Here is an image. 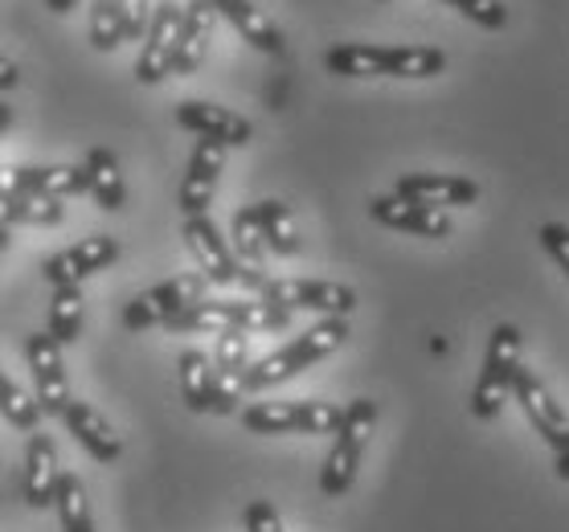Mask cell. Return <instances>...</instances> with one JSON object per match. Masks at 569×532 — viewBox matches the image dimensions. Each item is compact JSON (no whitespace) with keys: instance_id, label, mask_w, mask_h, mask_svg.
Segmentation results:
<instances>
[{"instance_id":"cell-1","label":"cell","mask_w":569,"mask_h":532,"mask_svg":"<svg viewBox=\"0 0 569 532\" xmlns=\"http://www.w3.org/2000/svg\"><path fill=\"white\" fill-rule=\"evenodd\" d=\"M291 324V312L267 299H201L184 315L169 324L172 337H197V332H283Z\"/></svg>"},{"instance_id":"cell-2","label":"cell","mask_w":569,"mask_h":532,"mask_svg":"<svg viewBox=\"0 0 569 532\" xmlns=\"http://www.w3.org/2000/svg\"><path fill=\"white\" fill-rule=\"evenodd\" d=\"M349 340V320L345 315H323L320 324H311L308 332H299L291 344H283L279 352L271 357H262L259 364H250L247 373V393H259V390H271V385H283L291 377H299L303 369H311L316 361L323 357H332Z\"/></svg>"},{"instance_id":"cell-3","label":"cell","mask_w":569,"mask_h":532,"mask_svg":"<svg viewBox=\"0 0 569 532\" xmlns=\"http://www.w3.org/2000/svg\"><path fill=\"white\" fill-rule=\"evenodd\" d=\"M373 426H377V405L369 402V398H357V402L345 405V422H340L337 439H332V451H328L323 471H320V492L328 495V500H340V495L352 488L357 468H361V459H365V446L373 439Z\"/></svg>"},{"instance_id":"cell-4","label":"cell","mask_w":569,"mask_h":532,"mask_svg":"<svg viewBox=\"0 0 569 532\" xmlns=\"http://www.w3.org/2000/svg\"><path fill=\"white\" fill-rule=\"evenodd\" d=\"M520 369H525V364H520V332L512 324H496L488 357H483V369H479V381H476V390H471V414H476L479 422L500 418L505 402L512 398V390H517Z\"/></svg>"},{"instance_id":"cell-5","label":"cell","mask_w":569,"mask_h":532,"mask_svg":"<svg viewBox=\"0 0 569 532\" xmlns=\"http://www.w3.org/2000/svg\"><path fill=\"white\" fill-rule=\"evenodd\" d=\"M209 291L206 274H177L164 283L148 287L123 308V328L131 332H148V328H169L177 315H184L193 303H201Z\"/></svg>"},{"instance_id":"cell-6","label":"cell","mask_w":569,"mask_h":532,"mask_svg":"<svg viewBox=\"0 0 569 532\" xmlns=\"http://www.w3.org/2000/svg\"><path fill=\"white\" fill-rule=\"evenodd\" d=\"M345 410L332 402H254L242 410L250 434H337Z\"/></svg>"},{"instance_id":"cell-7","label":"cell","mask_w":569,"mask_h":532,"mask_svg":"<svg viewBox=\"0 0 569 532\" xmlns=\"http://www.w3.org/2000/svg\"><path fill=\"white\" fill-rule=\"evenodd\" d=\"M267 303H279L287 312H320V315H352L357 291L328 279H271L262 287Z\"/></svg>"},{"instance_id":"cell-8","label":"cell","mask_w":569,"mask_h":532,"mask_svg":"<svg viewBox=\"0 0 569 532\" xmlns=\"http://www.w3.org/2000/svg\"><path fill=\"white\" fill-rule=\"evenodd\" d=\"M181 29H184V4L160 0L152 17V29H148V38H143V50H140V58H136V82H140V87H156L160 79L172 74L177 46H181Z\"/></svg>"},{"instance_id":"cell-9","label":"cell","mask_w":569,"mask_h":532,"mask_svg":"<svg viewBox=\"0 0 569 532\" xmlns=\"http://www.w3.org/2000/svg\"><path fill=\"white\" fill-rule=\"evenodd\" d=\"M26 361L29 373H33V393H38L41 410L50 418H62L66 405L74 402L70 377H66L62 364V344L50 332H33V337H26Z\"/></svg>"},{"instance_id":"cell-10","label":"cell","mask_w":569,"mask_h":532,"mask_svg":"<svg viewBox=\"0 0 569 532\" xmlns=\"http://www.w3.org/2000/svg\"><path fill=\"white\" fill-rule=\"evenodd\" d=\"M221 169H226V143L201 135L193 148V157H189L181 189H177V205H181L184 218H209Z\"/></svg>"},{"instance_id":"cell-11","label":"cell","mask_w":569,"mask_h":532,"mask_svg":"<svg viewBox=\"0 0 569 532\" xmlns=\"http://www.w3.org/2000/svg\"><path fill=\"white\" fill-rule=\"evenodd\" d=\"M512 398L520 402V410H525V418L532 422V430L553 446V454L569 451V418H566V410L553 402V393L545 390L541 377L532 373V369H520Z\"/></svg>"},{"instance_id":"cell-12","label":"cell","mask_w":569,"mask_h":532,"mask_svg":"<svg viewBox=\"0 0 569 532\" xmlns=\"http://www.w3.org/2000/svg\"><path fill=\"white\" fill-rule=\"evenodd\" d=\"M119 259V242L107 234H94V238H82L78 247H66L58 250L53 259L41 262V274H46V283L50 287H78L87 274L103 271L111 262Z\"/></svg>"},{"instance_id":"cell-13","label":"cell","mask_w":569,"mask_h":532,"mask_svg":"<svg viewBox=\"0 0 569 532\" xmlns=\"http://www.w3.org/2000/svg\"><path fill=\"white\" fill-rule=\"evenodd\" d=\"M184 242L193 250V259L201 262V274H206L209 283L218 287L242 283L238 254H233V247H226V238L218 234V225L209 218H184Z\"/></svg>"},{"instance_id":"cell-14","label":"cell","mask_w":569,"mask_h":532,"mask_svg":"<svg viewBox=\"0 0 569 532\" xmlns=\"http://www.w3.org/2000/svg\"><path fill=\"white\" fill-rule=\"evenodd\" d=\"M398 197L427 209H463L479 201V184L467 177H447V172H410L398 181Z\"/></svg>"},{"instance_id":"cell-15","label":"cell","mask_w":569,"mask_h":532,"mask_svg":"<svg viewBox=\"0 0 569 532\" xmlns=\"http://www.w3.org/2000/svg\"><path fill=\"white\" fill-rule=\"evenodd\" d=\"M369 213H373L377 225L386 230H401V234H418V238H451V218L442 209L415 205L406 197H373L369 201Z\"/></svg>"},{"instance_id":"cell-16","label":"cell","mask_w":569,"mask_h":532,"mask_svg":"<svg viewBox=\"0 0 569 532\" xmlns=\"http://www.w3.org/2000/svg\"><path fill=\"white\" fill-rule=\"evenodd\" d=\"M177 123H181L184 131L221 140L226 148H242V143H250V135H254V128H250L247 119L233 116L230 107L206 103V99H189V103L177 107Z\"/></svg>"},{"instance_id":"cell-17","label":"cell","mask_w":569,"mask_h":532,"mask_svg":"<svg viewBox=\"0 0 569 532\" xmlns=\"http://www.w3.org/2000/svg\"><path fill=\"white\" fill-rule=\"evenodd\" d=\"M62 463H58V446L50 434H33L26 446V504L50 508L58 504V488H62Z\"/></svg>"},{"instance_id":"cell-18","label":"cell","mask_w":569,"mask_h":532,"mask_svg":"<svg viewBox=\"0 0 569 532\" xmlns=\"http://www.w3.org/2000/svg\"><path fill=\"white\" fill-rule=\"evenodd\" d=\"M62 422H66V430L74 434L78 446L91 454L94 463H103V468H111V463L119 459V451H123V446H119L116 426H111V422H107L91 402H78L74 398V402L66 405Z\"/></svg>"},{"instance_id":"cell-19","label":"cell","mask_w":569,"mask_h":532,"mask_svg":"<svg viewBox=\"0 0 569 532\" xmlns=\"http://www.w3.org/2000/svg\"><path fill=\"white\" fill-rule=\"evenodd\" d=\"M230 238H233L238 267H242V287L262 291L271 279H267V238H262V225H259V209L254 205L238 209V213H233Z\"/></svg>"},{"instance_id":"cell-20","label":"cell","mask_w":569,"mask_h":532,"mask_svg":"<svg viewBox=\"0 0 569 532\" xmlns=\"http://www.w3.org/2000/svg\"><path fill=\"white\" fill-rule=\"evenodd\" d=\"M9 184L62 201V197H74V193H91V172H87V164H46V169L26 164V169H13Z\"/></svg>"},{"instance_id":"cell-21","label":"cell","mask_w":569,"mask_h":532,"mask_svg":"<svg viewBox=\"0 0 569 532\" xmlns=\"http://www.w3.org/2000/svg\"><path fill=\"white\" fill-rule=\"evenodd\" d=\"M218 9L209 0H189L184 4V29H181V46H177V62H172V74H193L197 66L206 62L209 38H213V21H218Z\"/></svg>"},{"instance_id":"cell-22","label":"cell","mask_w":569,"mask_h":532,"mask_svg":"<svg viewBox=\"0 0 569 532\" xmlns=\"http://www.w3.org/2000/svg\"><path fill=\"white\" fill-rule=\"evenodd\" d=\"M177 381H181V398L193 414H218V369H213L206 352H181Z\"/></svg>"},{"instance_id":"cell-23","label":"cell","mask_w":569,"mask_h":532,"mask_svg":"<svg viewBox=\"0 0 569 532\" xmlns=\"http://www.w3.org/2000/svg\"><path fill=\"white\" fill-rule=\"evenodd\" d=\"M209 4H213V9L242 33V41H250L254 50L283 53V33H279V26H274L271 17L254 9V0H209Z\"/></svg>"},{"instance_id":"cell-24","label":"cell","mask_w":569,"mask_h":532,"mask_svg":"<svg viewBox=\"0 0 569 532\" xmlns=\"http://www.w3.org/2000/svg\"><path fill=\"white\" fill-rule=\"evenodd\" d=\"M323 66L328 74H340V79H389V46L349 41L323 53Z\"/></svg>"},{"instance_id":"cell-25","label":"cell","mask_w":569,"mask_h":532,"mask_svg":"<svg viewBox=\"0 0 569 532\" xmlns=\"http://www.w3.org/2000/svg\"><path fill=\"white\" fill-rule=\"evenodd\" d=\"M66 218V209L58 197H41L29 193V189H17V184H4L0 193V221L4 225H58Z\"/></svg>"},{"instance_id":"cell-26","label":"cell","mask_w":569,"mask_h":532,"mask_svg":"<svg viewBox=\"0 0 569 532\" xmlns=\"http://www.w3.org/2000/svg\"><path fill=\"white\" fill-rule=\"evenodd\" d=\"M82 164H87V172H91V197L99 201V209L119 213L123 201H128V184H123V172H119L116 152H107V148H91Z\"/></svg>"},{"instance_id":"cell-27","label":"cell","mask_w":569,"mask_h":532,"mask_svg":"<svg viewBox=\"0 0 569 532\" xmlns=\"http://www.w3.org/2000/svg\"><path fill=\"white\" fill-rule=\"evenodd\" d=\"M254 209H259V225H262V238H267V250L279 254V259H296L303 242H299L296 221H291L283 201H259Z\"/></svg>"},{"instance_id":"cell-28","label":"cell","mask_w":569,"mask_h":532,"mask_svg":"<svg viewBox=\"0 0 569 532\" xmlns=\"http://www.w3.org/2000/svg\"><path fill=\"white\" fill-rule=\"evenodd\" d=\"M447 66V53L435 46H389V79H435Z\"/></svg>"},{"instance_id":"cell-29","label":"cell","mask_w":569,"mask_h":532,"mask_svg":"<svg viewBox=\"0 0 569 532\" xmlns=\"http://www.w3.org/2000/svg\"><path fill=\"white\" fill-rule=\"evenodd\" d=\"M58 344H74L82 337V291L78 287H53L50 295V328H46Z\"/></svg>"},{"instance_id":"cell-30","label":"cell","mask_w":569,"mask_h":532,"mask_svg":"<svg viewBox=\"0 0 569 532\" xmlns=\"http://www.w3.org/2000/svg\"><path fill=\"white\" fill-rule=\"evenodd\" d=\"M119 41H128V13H123V0H94L91 46L99 53H111Z\"/></svg>"},{"instance_id":"cell-31","label":"cell","mask_w":569,"mask_h":532,"mask_svg":"<svg viewBox=\"0 0 569 532\" xmlns=\"http://www.w3.org/2000/svg\"><path fill=\"white\" fill-rule=\"evenodd\" d=\"M58 520H62V532H94V520H91V504H87V488L78 475L66 471L62 475V488H58Z\"/></svg>"},{"instance_id":"cell-32","label":"cell","mask_w":569,"mask_h":532,"mask_svg":"<svg viewBox=\"0 0 569 532\" xmlns=\"http://www.w3.org/2000/svg\"><path fill=\"white\" fill-rule=\"evenodd\" d=\"M0 414H4V422H9L13 430H26L29 434V430H38L46 410H41L38 393H26L17 381L4 377V381H0Z\"/></svg>"},{"instance_id":"cell-33","label":"cell","mask_w":569,"mask_h":532,"mask_svg":"<svg viewBox=\"0 0 569 532\" xmlns=\"http://www.w3.org/2000/svg\"><path fill=\"white\" fill-rule=\"evenodd\" d=\"M213 369L230 381H247L250 373V344L247 332H221L218 344H213ZM247 390V385H242Z\"/></svg>"},{"instance_id":"cell-34","label":"cell","mask_w":569,"mask_h":532,"mask_svg":"<svg viewBox=\"0 0 569 532\" xmlns=\"http://www.w3.org/2000/svg\"><path fill=\"white\" fill-rule=\"evenodd\" d=\"M442 4L459 9V13L471 17V21H476V26H483V29H505L508 26L505 0H442Z\"/></svg>"},{"instance_id":"cell-35","label":"cell","mask_w":569,"mask_h":532,"mask_svg":"<svg viewBox=\"0 0 569 532\" xmlns=\"http://www.w3.org/2000/svg\"><path fill=\"white\" fill-rule=\"evenodd\" d=\"M537 238H541V247L549 250V259H553L569 279V225H561V221H545L541 230H537Z\"/></svg>"},{"instance_id":"cell-36","label":"cell","mask_w":569,"mask_h":532,"mask_svg":"<svg viewBox=\"0 0 569 532\" xmlns=\"http://www.w3.org/2000/svg\"><path fill=\"white\" fill-rule=\"evenodd\" d=\"M242 524H247V532H283V520H279L274 504H267V500H254V504H247V512H242Z\"/></svg>"},{"instance_id":"cell-37","label":"cell","mask_w":569,"mask_h":532,"mask_svg":"<svg viewBox=\"0 0 569 532\" xmlns=\"http://www.w3.org/2000/svg\"><path fill=\"white\" fill-rule=\"evenodd\" d=\"M123 13H128V41H143L152 29V0H123Z\"/></svg>"},{"instance_id":"cell-38","label":"cell","mask_w":569,"mask_h":532,"mask_svg":"<svg viewBox=\"0 0 569 532\" xmlns=\"http://www.w3.org/2000/svg\"><path fill=\"white\" fill-rule=\"evenodd\" d=\"M13 82H17V66L4 62V66H0V91L9 94V91H13Z\"/></svg>"},{"instance_id":"cell-39","label":"cell","mask_w":569,"mask_h":532,"mask_svg":"<svg viewBox=\"0 0 569 532\" xmlns=\"http://www.w3.org/2000/svg\"><path fill=\"white\" fill-rule=\"evenodd\" d=\"M74 4L78 0H46V9H50V13H70Z\"/></svg>"},{"instance_id":"cell-40","label":"cell","mask_w":569,"mask_h":532,"mask_svg":"<svg viewBox=\"0 0 569 532\" xmlns=\"http://www.w3.org/2000/svg\"><path fill=\"white\" fill-rule=\"evenodd\" d=\"M557 480H566V483H569V451L557 454Z\"/></svg>"}]
</instances>
